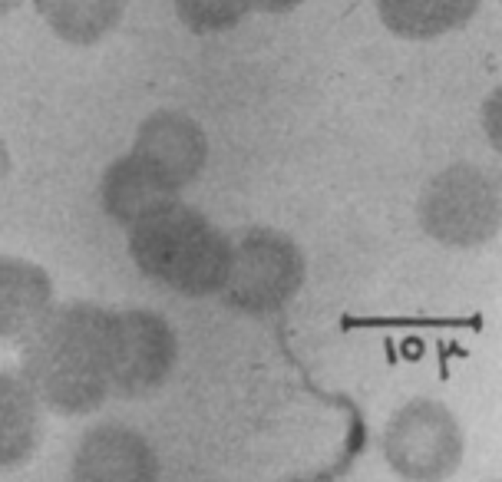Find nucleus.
Wrapping results in <instances>:
<instances>
[{"label": "nucleus", "instance_id": "nucleus-1", "mask_svg": "<svg viewBox=\"0 0 502 482\" xmlns=\"http://www.w3.org/2000/svg\"><path fill=\"white\" fill-rule=\"evenodd\" d=\"M116 307L93 301L53 304L23 337V377L40 403L60 416H86L116 396Z\"/></svg>", "mask_w": 502, "mask_h": 482}, {"label": "nucleus", "instance_id": "nucleus-2", "mask_svg": "<svg viewBox=\"0 0 502 482\" xmlns=\"http://www.w3.org/2000/svg\"><path fill=\"white\" fill-rule=\"evenodd\" d=\"M209 139L192 116L175 109L149 113L139 122L133 146L109 162L99 179V209L129 228L139 215L175 202L202 175Z\"/></svg>", "mask_w": 502, "mask_h": 482}, {"label": "nucleus", "instance_id": "nucleus-3", "mask_svg": "<svg viewBox=\"0 0 502 482\" xmlns=\"http://www.w3.org/2000/svg\"><path fill=\"white\" fill-rule=\"evenodd\" d=\"M126 231L129 258L149 281L185 298L225 291L235 244L182 198L139 215Z\"/></svg>", "mask_w": 502, "mask_h": 482}, {"label": "nucleus", "instance_id": "nucleus-4", "mask_svg": "<svg viewBox=\"0 0 502 482\" xmlns=\"http://www.w3.org/2000/svg\"><path fill=\"white\" fill-rule=\"evenodd\" d=\"M420 225L446 248H479L502 228V175L486 166L443 168L420 198Z\"/></svg>", "mask_w": 502, "mask_h": 482}, {"label": "nucleus", "instance_id": "nucleus-5", "mask_svg": "<svg viewBox=\"0 0 502 482\" xmlns=\"http://www.w3.org/2000/svg\"><path fill=\"white\" fill-rule=\"evenodd\" d=\"M383 456L396 476L410 482L450 479L463 459L459 423L436 400H413L387 423Z\"/></svg>", "mask_w": 502, "mask_h": 482}, {"label": "nucleus", "instance_id": "nucleus-6", "mask_svg": "<svg viewBox=\"0 0 502 482\" xmlns=\"http://www.w3.org/2000/svg\"><path fill=\"white\" fill-rule=\"evenodd\" d=\"M305 281V258L288 235L278 231H248L231 251L229 285L222 294L238 311L271 314L298 294Z\"/></svg>", "mask_w": 502, "mask_h": 482}, {"label": "nucleus", "instance_id": "nucleus-7", "mask_svg": "<svg viewBox=\"0 0 502 482\" xmlns=\"http://www.w3.org/2000/svg\"><path fill=\"white\" fill-rule=\"evenodd\" d=\"M119 374L116 396H146L168 380L175 367V331L162 314L146 307H116Z\"/></svg>", "mask_w": 502, "mask_h": 482}, {"label": "nucleus", "instance_id": "nucleus-8", "mask_svg": "<svg viewBox=\"0 0 502 482\" xmlns=\"http://www.w3.org/2000/svg\"><path fill=\"white\" fill-rule=\"evenodd\" d=\"M162 466L149 439L126 423L86 430L70 456V482H159Z\"/></svg>", "mask_w": 502, "mask_h": 482}, {"label": "nucleus", "instance_id": "nucleus-9", "mask_svg": "<svg viewBox=\"0 0 502 482\" xmlns=\"http://www.w3.org/2000/svg\"><path fill=\"white\" fill-rule=\"evenodd\" d=\"M57 287L44 264L0 251V340L27 334L53 307Z\"/></svg>", "mask_w": 502, "mask_h": 482}, {"label": "nucleus", "instance_id": "nucleus-10", "mask_svg": "<svg viewBox=\"0 0 502 482\" xmlns=\"http://www.w3.org/2000/svg\"><path fill=\"white\" fill-rule=\"evenodd\" d=\"M44 439V403L23 370L0 367V472L33 459Z\"/></svg>", "mask_w": 502, "mask_h": 482}, {"label": "nucleus", "instance_id": "nucleus-11", "mask_svg": "<svg viewBox=\"0 0 502 482\" xmlns=\"http://www.w3.org/2000/svg\"><path fill=\"white\" fill-rule=\"evenodd\" d=\"M483 0H377L383 27L400 40H436L466 27Z\"/></svg>", "mask_w": 502, "mask_h": 482}, {"label": "nucleus", "instance_id": "nucleus-12", "mask_svg": "<svg viewBox=\"0 0 502 482\" xmlns=\"http://www.w3.org/2000/svg\"><path fill=\"white\" fill-rule=\"evenodd\" d=\"M46 27L70 46L106 40L126 14V0H40Z\"/></svg>", "mask_w": 502, "mask_h": 482}, {"label": "nucleus", "instance_id": "nucleus-13", "mask_svg": "<svg viewBox=\"0 0 502 482\" xmlns=\"http://www.w3.org/2000/svg\"><path fill=\"white\" fill-rule=\"evenodd\" d=\"M172 7L179 23L198 37L225 33L251 14V0H172Z\"/></svg>", "mask_w": 502, "mask_h": 482}, {"label": "nucleus", "instance_id": "nucleus-14", "mask_svg": "<svg viewBox=\"0 0 502 482\" xmlns=\"http://www.w3.org/2000/svg\"><path fill=\"white\" fill-rule=\"evenodd\" d=\"M483 129H486L489 146L502 155V86H496L483 103Z\"/></svg>", "mask_w": 502, "mask_h": 482}, {"label": "nucleus", "instance_id": "nucleus-15", "mask_svg": "<svg viewBox=\"0 0 502 482\" xmlns=\"http://www.w3.org/2000/svg\"><path fill=\"white\" fill-rule=\"evenodd\" d=\"M301 3L305 0H251V10H258V14H291Z\"/></svg>", "mask_w": 502, "mask_h": 482}]
</instances>
